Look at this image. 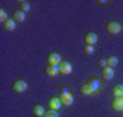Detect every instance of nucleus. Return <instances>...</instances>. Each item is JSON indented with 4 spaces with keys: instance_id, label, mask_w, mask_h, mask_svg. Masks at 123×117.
Segmentation results:
<instances>
[{
    "instance_id": "a211bd4d",
    "label": "nucleus",
    "mask_w": 123,
    "mask_h": 117,
    "mask_svg": "<svg viewBox=\"0 0 123 117\" xmlns=\"http://www.w3.org/2000/svg\"><path fill=\"white\" fill-rule=\"evenodd\" d=\"M19 6H21V11L26 14L27 11H30V4L27 1H19Z\"/></svg>"
},
{
    "instance_id": "9d476101",
    "label": "nucleus",
    "mask_w": 123,
    "mask_h": 117,
    "mask_svg": "<svg viewBox=\"0 0 123 117\" xmlns=\"http://www.w3.org/2000/svg\"><path fill=\"white\" fill-rule=\"evenodd\" d=\"M60 105H62V102H60V100L59 98H49L48 100V108L49 109H52V110H57V109L60 108Z\"/></svg>"
},
{
    "instance_id": "f8f14e48",
    "label": "nucleus",
    "mask_w": 123,
    "mask_h": 117,
    "mask_svg": "<svg viewBox=\"0 0 123 117\" xmlns=\"http://www.w3.org/2000/svg\"><path fill=\"white\" fill-rule=\"evenodd\" d=\"M44 72L48 76H55V75H57V72H59V68H57V65H47L44 69Z\"/></svg>"
},
{
    "instance_id": "6e6552de",
    "label": "nucleus",
    "mask_w": 123,
    "mask_h": 117,
    "mask_svg": "<svg viewBox=\"0 0 123 117\" xmlns=\"http://www.w3.org/2000/svg\"><path fill=\"white\" fill-rule=\"evenodd\" d=\"M97 42V35L92 31L85 34V45H94Z\"/></svg>"
},
{
    "instance_id": "7ed1b4c3",
    "label": "nucleus",
    "mask_w": 123,
    "mask_h": 117,
    "mask_svg": "<svg viewBox=\"0 0 123 117\" xmlns=\"http://www.w3.org/2000/svg\"><path fill=\"white\" fill-rule=\"evenodd\" d=\"M59 100H60L62 105H64V106H71L73 105V95H71L70 93L67 91V93H63V94H59Z\"/></svg>"
},
{
    "instance_id": "0eeeda50",
    "label": "nucleus",
    "mask_w": 123,
    "mask_h": 117,
    "mask_svg": "<svg viewBox=\"0 0 123 117\" xmlns=\"http://www.w3.org/2000/svg\"><path fill=\"white\" fill-rule=\"evenodd\" d=\"M111 108L116 110V112H120L123 110V98H112L111 101Z\"/></svg>"
},
{
    "instance_id": "20e7f679",
    "label": "nucleus",
    "mask_w": 123,
    "mask_h": 117,
    "mask_svg": "<svg viewBox=\"0 0 123 117\" xmlns=\"http://www.w3.org/2000/svg\"><path fill=\"white\" fill-rule=\"evenodd\" d=\"M27 89V83L25 80H15L12 83V90L15 93H23V91H26Z\"/></svg>"
},
{
    "instance_id": "5701e85b",
    "label": "nucleus",
    "mask_w": 123,
    "mask_h": 117,
    "mask_svg": "<svg viewBox=\"0 0 123 117\" xmlns=\"http://www.w3.org/2000/svg\"><path fill=\"white\" fill-rule=\"evenodd\" d=\"M67 91H68V90H67L66 87H62V89H60V94H63V93H67Z\"/></svg>"
},
{
    "instance_id": "f3484780",
    "label": "nucleus",
    "mask_w": 123,
    "mask_h": 117,
    "mask_svg": "<svg viewBox=\"0 0 123 117\" xmlns=\"http://www.w3.org/2000/svg\"><path fill=\"white\" fill-rule=\"evenodd\" d=\"M79 91H81V93H82L84 95H92V94H93V90H92V89H90V87L88 86V84H86V83L81 86V89H79Z\"/></svg>"
},
{
    "instance_id": "6ab92c4d",
    "label": "nucleus",
    "mask_w": 123,
    "mask_h": 117,
    "mask_svg": "<svg viewBox=\"0 0 123 117\" xmlns=\"http://www.w3.org/2000/svg\"><path fill=\"white\" fill-rule=\"evenodd\" d=\"M84 53L85 55H93L94 53V48H93V45H85L84 46Z\"/></svg>"
},
{
    "instance_id": "4be33fe9",
    "label": "nucleus",
    "mask_w": 123,
    "mask_h": 117,
    "mask_svg": "<svg viewBox=\"0 0 123 117\" xmlns=\"http://www.w3.org/2000/svg\"><path fill=\"white\" fill-rule=\"evenodd\" d=\"M8 18H7V14H6V11H3V10H0V21H1V23L4 21H7Z\"/></svg>"
},
{
    "instance_id": "393cba45",
    "label": "nucleus",
    "mask_w": 123,
    "mask_h": 117,
    "mask_svg": "<svg viewBox=\"0 0 123 117\" xmlns=\"http://www.w3.org/2000/svg\"><path fill=\"white\" fill-rule=\"evenodd\" d=\"M120 112H122V114H123V110H120Z\"/></svg>"
},
{
    "instance_id": "39448f33",
    "label": "nucleus",
    "mask_w": 123,
    "mask_h": 117,
    "mask_svg": "<svg viewBox=\"0 0 123 117\" xmlns=\"http://www.w3.org/2000/svg\"><path fill=\"white\" fill-rule=\"evenodd\" d=\"M86 84H88V86L93 90V93H96V91L100 89V82H98V79L94 78V76H90V78H88V80H86Z\"/></svg>"
},
{
    "instance_id": "a878e982",
    "label": "nucleus",
    "mask_w": 123,
    "mask_h": 117,
    "mask_svg": "<svg viewBox=\"0 0 123 117\" xmlns=\"http://www.w3.org/2000/svg\"><path fill=\"white\" fill-rule=\"evenodd\" d=\"M122 98H123V95H122Z\"/></svg>"
},
{
    "instance_id": "f03ea898",
    "label": "nucleus",
    "mask_w": 123,
    "mask_h": 117,
    "mask_svg": "<svg viewBox=\"0 0 123 117\" xmlns=\"http://www.w3.org/2000/svg\"><path fill=\"white\" fill-rule=\"evenodd\" d=\"M57 68H59V74H62V75H68L73 71V67H71V64L68 61H60L59 65H57Z\"/></svg>"
},
{
    "instance_id": "2eb2a0df",
    "label": "nucleus",
    "mask_w": 123,
    "mask_h": 117,
    "mask_svg": "<svg viewBox=\"0 0 123 117\" xmlns=\"http://www.w3.org/2000/svg\"><path fill=\"white\" fill-rule=\"evenodd\" d=\"M112 95H114V98H122V95H123V86L122 84H116L112 89Z\"/></svg>"
},
{
    "instance_id": "dca6fc26",
    "label": "nucleus",
    "mask_w": 123,
    "mask_h": 117,
    "mask_svg": "<svg viewBox=\"0 0 123 117\" xmlns=\"http://www.w3.org/2000/svg\"><path fill=\"white\" fill-rule=\"evenodd\" d=\"M105 61H107V67H110V68H114V67L118 65V59H116L115 56H112V55L107 57Z\"/></svg>"
},
{
    "instance_id": "aec40b11",
    "label": "nucleus",
    "mask_w": 123,
    "mask_h": 117,
    "mask_svg": "<svg viewBox=\"0 0 123 117\" xmlns=\"http://www.w3.org/2000/svg\"><path fill=\"white\" fill-rule=\"evenodd\" d=\"M43 117H59V114H57L56 110L49 109V110H47V112L44 113V116H43Z\"/></svg>"
},
{
    "instance_id": "1a4fd4ad",
    "label": "nucleus",
    "mask_w": 123,
    "mask_h": 117,
    "mask_svg": "<svg viewBox=\"0 0 123 117\" xmlns=\"http://www.w3.org/2000/svg\"><path fill=\"white\" fill-rule=\"evenodd\" d=\"M101 76H103V79H105V80H111V79L114 78V69L110 68V67L103 68L101 69Z\"/></svg>"
},
{
    "instance_id": "f257e3e1",
    "label": "nucleus",
    "mask_w": 123,
    "mask_h": 117,
    "mask_svg": "<svg viewBox=\"0 0 123 117\" xmlns=\"http://www.w3.org/2000/svg\"><path fill=\"white\" fill-rule=\"evenodd\" d=\"M120 25H119L118 22H112V21H110V22H107V25H105V30H107V33L108 34H111V35H116L120 31Z\"/></svg>"
},
{
    "instance_id": "ddd939ff",
    "label": "nucleus",
    "mask_w": 123,
    "mask_h": 117,
    "mask_svg": "<svg viewBox=\"0 0 123 117\" xmlns=\"http://www.w3.org/2000/svg\"><path fill=\"white\" fill-rule=\"evenodd\" d=\"M3 29L6 31H14L15 30V21L12 19H7V21L3 22Z\"/></svg>"
},
{
    "instance_id": "9b49d317",
    "label": "nucleus",
    "mask_w": 123,
    "mask_h": 117,
    "mask_svg": "<svg viewBox=\"0 0 123 117\" xmlns=\"http://www.w3.org/2000/svg\"><path fill=\"white\" fill-rule=\"evenodd\" d=\"M31 113H33V116L34 117H43L44 116V108L41 106V105H33V108H31Z\"/></svg>"
},
{
    "instance_id": "4468645a",
    "label": "nucleus",
    "mask_w": 123,
    "mask_h": 117,
    "mask_svg": "<svg viewBox=\"0 0 123 117\" xmlns=\"http://www.w3.org/2000/svg\"><path fill=\"white\" fill-rule=\"evenodd\" d=\"M12 18L15 22H23L25 21V12L21 11V10H15L12 12Z\"/></svg>"
},
{
    "instance_id": "423d86ee",
    "label": "nucleus",
    "mask_w": 123,
    "mask_h": 117,
    "mask_svg": "<svg viewBox=\"0 0 123 117\" xmlns=\"http://www.w3.org/2000/svg\"><path fill=\"white\" fill-rule=\"evenodd\" d=\"M47 61H48L49 65H59V63H60V56L57 55V53H49L48 56H47Z\"/></svg>"
},
{
    "instance_id": "412c9836",
    "label": "nucleus",
    "mask_w": 123,
    "mask_h": 117,
    "mask_svg": "<svg viewBox=\"0 0 123 117\" xmlns=\"http://www.w3.org/2000/svg\"><path fill=\"white\" fill-rule=\"evenodd\" d=\"M97 65H98V67H100L101 69L105 68V67H107V61H105V59H98V60H97Z\"/></svg>"
},
{
    "instance_id": "b1692460",
    "label": "nucleus",
    "mask_w": 123,
    "mask_h": 117,
    "mask_svg": "<svg viewBox=\"0 0 123 117\" xmlns=\"http://www.w3.org/2000/svg\"><path fill=\"white\" fill-rule=\"evenodd\" d=\"M97 3H98V4H105L107 1H105V0H98V1H97Z\"/></svg>"
}]
</instances>
